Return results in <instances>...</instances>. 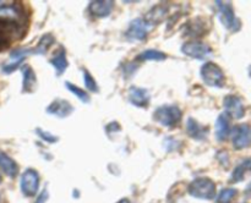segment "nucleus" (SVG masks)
Returning a JSON list of instances; mask_svg holds the SVG:
<instances>
[{"instance_id": "obj_1", "label": "nucleus", "mask_w": 251, "mask_h": 203, "mask_svg": "<svg viewBox=\"0 0 251 203\" xmlns=\"http://www.w3.org/2000/svg\"><path fill=\"white\" fill-rule=\"evenodd\" d=\"M24 33L17 20L9 15H0V51L9 48L19 37H24Z\"/></svg>"}, {"instance_id": "obj_2", "label": "nucleus", "mask_w": 251, "mask_h": 203, "mask_svg": "<svg viewBox=\"0 0 251 203\" xmlns=\"http://www.w3.org/2000/svg\"><path fill=\"white\" fill-rule=\"evenodd\" d=\"M183 113L176 105H162L153 113V120L163 127H176L181 120Z\"/></svg>"}, {"instance_id": "obj_3", "label": "nucleus", "mask_w": 251, "mask_h": 203, "mask_svg": "<svg viewBox=\"0 0 251 203\" xmlns=\"http://www.w3.org/2000/svg\"><path fill=\"white\" fill-rule=\"evenodd\" d=\"M201 78L210 87L222 88L226 83V76L222 68L212 61H207L201 66Z\"/></svg>"}, {"instance_id": "obj_4", "label": "nucleus", "mask_w": 251, "mask_h": 203, "mask_svg": "<svg viewBox=\"0 0 251 203\" xmlns=\"http://www.w3.org/2000/svg\"><path fill=\"white\" fill-rule=\"evenodd\" d=\"M188 191L195 198H200V200H213L216 196V185L210 178L201 176V178L195 179L189 185Z\"/></svg>"}, {"instance_id": "obj_5", "label": "nucleus", "mask_w": 251, "mask_h": 203, "mask_svg": "<svg viewBox=\"0 0 251 203\" xmlns=\"http://www.w3.org/2000/svg\"><path fill=\"white\" fill-rule=\"evenodd\" d=\"M215 4L217 6L218 19H220L221 23L230 32L239 31L242 23H240V20L235 16L232 4L228 1H216Z\"/></svg>"}, {"instance_id": "obj_6", "label": "nucleus", "mask_w": 251, "mask_h": 203, "mask_svg": "<svg viewBox=\"0 0 251 203\" xmlns=\"http://www.w3.org/2000/svg\"><path fill=\"white\" fill-rule=\"evenodd\" d=\"M180 50L184 55L189 56V58L196 59V60H206V59L210 58L213 53L211 46H208L207 44L199 41L186 42V43H184L183 45H181Z\"/></svg>"}, {"instance_id": "obj_7", "label": "nucleus", "mask_w": 251, "mask_h": 203, "mask_svg": "<svg viewBox=\"0 0 251 203\" xmlns=\"http://www.w3.org/2000/svg\"><path fill=\"white\" fill-rule=\"evenodd\" d=\"M150 24L141 17L132 20L129 23L126 32H125V38L130 42H141L146 39L150 31Z\"/></svg>"}, {"instance_id": "obj_8", "label": "nucleus", "mask_w": 251, "mask_h": 203, "mask_svg": "<svg viewBox=\"0 0 251 203\" xmlns=\"http://www.w3.org/2000/svg\"><path fill=\"white\" fill-rule=\"evenodd\" d=\"M21 191L26 197H32L38 192L39 175L34 169H26L20 181Z\"/></svg>"}, {"instance_id": "obj_9", "label": "nucleus", "mask_w": 251, "mask_h": 203, "mask_svg": "<svg viewBox=\"0 0 251 203\" xmlns=\"http://www.w3.org/2000/svg\"><path fill=\"white\" fill-rule=\"evenodd\" d=\"M233 147L235 149H244L251 144V126L248 124L238 125L230 130Z\"/></svg>"}, {"instance_id": "obj_10", "label": "nucleus", "mask_w": 251, "mask_h": 203, "mask_svg": "<svg viewBox=\"0 0 251 203\" xmlns=\"http://www.w3.org/2000/svg\"><path fill=\"white\" fill-rule=\"evenodd\" d=\"M223 107H225L226 114L229 117L234 119H242L245 115V107L242 99L238 95L229 94L223 99Z\"/></svg>"}, {"instance_id": "obj_11", "label": "nucleus", "mask_w": 251, "mask_h": 203, "mask_svg": "<svg viewBox=\"0 0 251 203\" xmlns=\"http://www.w3.org/2000/svg\"><path fill=\"white\" fill-rule=\"evenodd\" d=\"M29 54H33V49L19 48L12 50L9 56V60L5 64H2V71H4L5 73L14 72V71L19 68L20 64L24 63V60L29 55Z\"/></svg>"}, {"instance_id": "obj_12", "label": "nucleus", "mask_w": 251, "mask_h": 203, "mask_svg": "<svg viewBox=\"0 0 251 203\" xmlns=\"http://www.w3.org/2000/svg\"><path fill=\"white\" fill-rule=\"evenodd\" d=\"M127 98H129V102L135 107L147 108L150 104L151 95H150L149 90H145V88L132 86L127 90Z\"/></svg>"}, {"instance_id": "obj_13", "label": "nucleus", "mask_w": 251, "mask_h": 203, "mask_svg": "<svg viewBox=\"0 0 251 203\" xmlns=\"http://www.w3.org/2000/svg\"><path fill=\"white\" fill-rule=\"evenodd\" d=\"M74 107L65 99H55L47 107V114L56 117H66L74 113Z\"/></svg>"}, {"instance_id": "obj_14", "label": "nucleus", "mask_w": 251, "mask_h": 203, "mask_svg": "<svg viewBox=\"0 0 251 203\" xmlns=\"http://www.w3.org/2000/svg\"><path fill=\"white\" fill-rule=\"evenodd\" d=\"M113 9H114V1H110V0H96L88 4L90 14L98 19L108 17L112 14Z\"/></svg>"}, {"instance_id": "obj_15", "label": "nucleus", "mask_w": 251, "mask_h": 203, "mask_svg": "<svg viewBox=\"0 0 251 203\" xmlns=\"http://www.w3.org/2000/svg\"><path fill=\"white\" fill-rule=\"evenodd\" d=\"M208 31L207 24L206 21L201 17H196V19L190 20L185 23L184 26V34L186 37H203V34H206V32Z\"/></svg>"}, {"instance_id": "obj_16", "label": "nucleus", "mask_w": 251, "mask_h": 203, "mask_svg": "<svg viewBox=\"0 0 251 203\" xmlns=\"http://www.w3.org/2000/svg\"><path fill=\"white\" fill-rule=\"evenodd\" d=\"M37 76L33 68L29 65L22 66V92L24 93H34L37 90Z\"/></svg>"}, {"instance_id": "obj_17", "label": "nucleus", "mask_w": 251, "mask_h": 203, "mask_svg": "<svg viewBox=\"0 0 251 203\" xmlns=\"http://www.w3.org/2000/svg\"><path fill=\"white\" fill-rule=\"evenodd\" d=\"M215 135L218 141L223 142L228 138L230 135V121L229 116L226 113H222L216 120Z\"/></svg>"}, {"instance_id": "obj_18", "label": "nucleus", "mask_w": 251, "mask_h": 203, "mask_svg": "<svg viewBox=\"0 0 251 203\" xmlns=\"http://www.w3.org/2000/svg\"><path fill=\"white\" fill-rule=\"evenodd\" d=\"M186 132H188V135L191 138L202 141V139H206V137H207L208 127L199 124L198 120H195L194 117H189L188 121H186Z\"/></svg>"}, {"instance_id": "obj_19", "label": "nucleus", "mask_w": 251, "mask_h": 203, "mask_svg": "<svg viewBox=\"0 0 251 203\" xmlns=\"http://www.w3.org/2000/svg\"><path fill=\"white\" fill-rule=\"evenodd\" d=\"M168 14V6L164 4L156 5V6L152 7L149 12L145 16V21L150 24V26H153V24L159 23L164 20V17Z\"/></svg>"}, {"instance_id": "obj_20", "label": "nucleus", "mask_w": 251, "mask_h": 203, "mask_svg": "<svg viewBox=\"0 0 251 203\" xmlns=\"http://www.w3.org/2000/svg\"><path fill=\"white\" fill-rule=\"evenodd\" d=\"M49 63H50V65L55 68L56 75L58 76L63 75L64 71H65L69 66V61H68V59H66L65 49H64L63 46H60V48H59V50L55 51V54H54L53 58L49 60Z\"/></svg>"}, {"instance_id": "obj_21", "label": "nucleus", "mask_w": 251, "mask_h": 203, "mask_svg": "<svg viewBox=\"0 0 251 203\" xmlns=\"http://www.w3.org/2000/svg\"><path fill=\"white\" fill-rule=\"evenodd\" d=\"M0 169H1L9 178L12 179L16 178L17 173H19V165H17L16 161L2 151H0Z\"/></svg>"}, {"instance_id": "obj_22", "label": "nucleus", "mask_w": 251, "mask_h": 203, "mask_svg": "<svg viewBox=\"0 0 251 203\" xmlns=\"http://www.w3.org/2000/svg\"><path fill=\"white\" fill-rule=\"evenodd\" d=\"M167 59L166 53L156 50V49H147L137 55L136 60L139 61H163Z\"/></svg>"}, {"instance_id": "obj_23", "label": "nucleus", "mask_w": 251, "mask_h": 203, "mask_svg": "<svg viewBox=\"0 0 251 203\" xmlns=\"http://www.w3.org/2000/svg\"><path fill=\"white\" fill-rule=\"evenodd\" d=\"M250 170H251V159H245V160H243L242 163L234 169L230 180H232V182H240V181L244 180L245 174Z\"/></svg>"}, {"instance_id": "obj_24", "label": "nucleus", "mask_w": 251, "mask_h": 203, "mask_svg": "<svg viewBox=\"0 0 251 203\" xmlns=\"http://www.w3.org/2000/svg\"><path fill=\"white\" fill-rule=\"evenodd\" d=\"M54 43H55V38H54L50 33L43 34V36H42V38L39 39V42H38V44H37L36 48L33 49V54L44 55V54L48 51V49L50 48Z\"/></svg>"}, {"instance_id": "obj_25", "label": "nucleus", "mask_w": 251, "mask_h": 203, "mask_svg": "<svg viewBox=\"0 0 251 203\" xmlns=\"http://www.w3.org/2000/svg\"><path fill=\"white\" fill-rule=\"evenodd\" d=\"M65 87L68 88L75 97H77L81 102L85 103V104H88V103L91 102V98L90 95H88V93L86 92V90H83L82 88L78 87V86L74 85V83L71 82H65Z\"/></svg>"}, {"instance_id": "obj_26", "label": "nucleus", "mask_w": 251, "mask_h": 203, "mask_svg": "<svg viewBox=\"0 0 251 203\" xmlns=\"http://www.w3.org/2000/svg\"><path fill=\"white\" fill-rule=\"evenodd\" d=\"M238 191L235 188L228 187L223 188L217 196V203H232V201L234 200L235 196H237Z\"/></svg>"}, {"instance_id": "obj_27", "label": "nucleus", "mask_w": 251, "mask_h": 203, "mask_svg": "<svg viewBox=\"0 0 251 203\" xmlns=\"http://www.w3.org/2000/svg\"><path fill=\"white\" fill-rule=\"evenodd\" d=\"M82 73H83V83H85L86 88H87V90L92 93L100 92V88H98L97 82H96V80L93 78V76L90 73V71L86 70V68H83Z\"/></svg>"}, {"instance_id": "obj_28", "label": "nucleus", "mask_w": 251, "mask_h": 203, "mask_svg": "<svg viewBox=\"0 0 251 203\" xmlns=\"http://www.w3.org/2000/svg\"><path fill=\"white\" fill-rule=\"evenodd\" d=\"M36 132H37V135H38V136L43 139V141L47 142V143H55V142L59 139L58 137L54 136L53 134H50V132H48V131H44V130L39 129V127L38 129H36Z\"/></svg>"}, {"instance_id": "obj_29", "label": "nucleus", "mask_w": 251, "mask_h": 203, "mask_svg": "<svg viewBox=\"0 0 251 203\" xmlns=\"http://www.w3.org/2000/svg\"><path fill=\"white\" fill-rule=\"evenodd\" d=\"M47 200H48V191L44 188V190L41 192V195L37 197L36 203H44V202H47Z\"/></svg>"}, {"instance_id": "obj_30", "label": "nucleus", "mask_w": 251, "mask_h": 203, "mask_svg": "<svg viewBox=\"0 0 251 203\" xmlns=\"http://www.w3.org/2000/svg\"><path fill=\"white\" fill-rule=\"evenodd\" d=\"M118 203H130V201L129 200H122V201H119Z\"/></svg>"}, {"instance_id": "obj_31", "label": "nucleus", "mask_w": 251, "mask_h": 203, "mask_svg": "<svg viewBox=\"0 0 251 203\" xmlns=\"http://www.w3.org/2000/svg\"><path fill=\"white\" fill-rule=\"evenodd\" d=\"M2 181V178H1V175H0V182H1Z\"/></svg>"}, {"instance_id": "obj_32", "label": "nucleus", "mask_w": 251, "mask_h": 203, "mask_svg": "<svg viewBox=\"0 0 251 203\" xmlns=\"http://www.w3.org/2000/svg\"><path fill=\"white\" fill-rule=\"evenodd\" d=\"M243 203H245V202H243Z\"/></svg>"}]
</instances>
